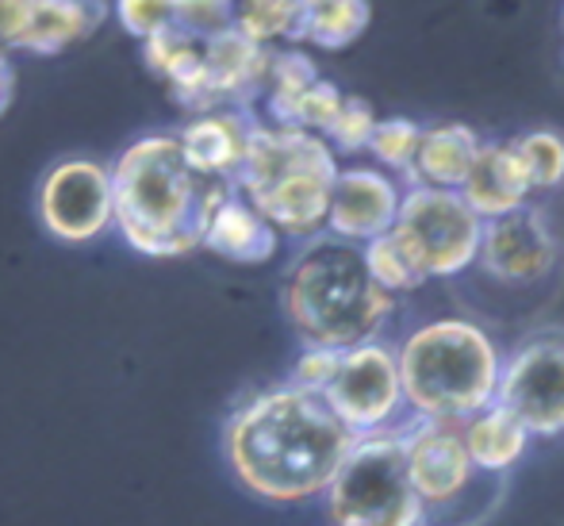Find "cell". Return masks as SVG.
I'll use <instances>...</instances> for the list:
<instances>
[{"instance_id": "6da1fadb", "label": "cell", "mask_w": 564, "mask_h": 526, "mask_svg": "<svg viewBox=\"0 0 564 526\" xmlns=\"http://www.w3.org/2000/svg\"><path fill=\"white\" fill-rule=\"evenodd\" d=\"M349 442L354 434L327 400L296 385L261 393L227 422L230 469L269 504H307L323 496Z\"/></svg>"}, {"instance_id": "7a4b0ae2", "label": "cell", "mask_w": 564, "mask_h": 526, "mask_svg": "<svg viewBox=\"0 0 564 526\" xmlns=\"http://www.w3.org/2000/svg\"><path fill=\"white\" fill-rule=\"evenodd\" d=\"M284 312L304 346L349 350L380 339L395 312V297L369 277L361 246L315 235L289 269Z\"/></svg>"}, {"instance_id": "3957f363", "label": "cell", "mask_w": 564, "mask_h": 526, "mask_svg": "<svg viewBox=\"0 0 564 526\" xmlns=\"http://www.w3.org/2000/svg\"><path fill=\"white\" fill-rule=\"evenodd\" d=\"M403 408L419 419L460 427L496 404L503 350L473 319H431L395 346Z\"/></svg>"}, {"instance_id": "277c9868", "label": "cell", "mask_w": 564, "mask_h": 526, "mask_svg": "<svg viewBox=\"0 0 564 526\" xmlns=\"http://www.w3.org/2000/svg\"><path fill=\"white\" fill-rule=\"evenodd\" d=\"M119 215L142 250H185L200 243L212 215L227 201L219 178L193 170L170 139L139 142L119 165Z\"/></svg>"}, {"instance_id": "5b68a950", "label": "cell", "mask_w": 564, "mask_h": 526, "mask_svg": "<svg viewBox=\"0 0 564 526\" xmlns=\"http://www.w3.org/2000/svg\"><path fill=\"white\" fill-rule=\"evenodd\" d=\"M335 178V150L323 135L300 127H253L238 165L250 208L273 230L296 238H315L327 227Z\"/></svg>"}, {"instance_id": "8992f818", "label": "cell", "mask_w": 564, "mask_h": 526, "mask_svg": "<svg viewBox=\"0 0 564 526\" xmlns=\"http://www.w3.org/2000/svg\"><path fill=\"white\" fill-rule=\"evenodd\" d=\"M323 496L335 526H426L403 465V427L357 434Z\"/></svg>"}, {"instance_id": "52a82bcc", "label": "cell", "mask_w": 564, "mask_h": 526, "mask_svg": "<svg viewBox=\"0 0 564 526\" xmlns=\"http://www.w3.org/2000/svg\"><path fill=\"white\" fill-rule=\"evenodd\" d=\"M392 235L426 281H442V277H460L476 266L484 223L453 189L408 185Z\"/></svg>"}, {"instance_id": "ba28073f", "label": "cell", "mask_w": 564, "mask_h": 526, "mask_svg": "<svg viewBox=\"0 0 564 526\" xmlns=\"http://www.w3.org/2000/svg\"><path fill=\"white\" fill-rule=\"evenodd\" d=\"M496 404L511 411L530 438L564 434V326L527 334L503 357Z\"/></svg>"}, {"instance_id": "9c48e42d", "label": "cell", "mask_w": 564, "mask_h": 526, "mask_svg": "<svg viewBox=\"0 0 564 526\" xmlns=\"http://www.w3.org/2000/svg\"><path fill=\"white\" fill-rule=\"evenodd\" d=\"M319 396L354 438L392 427L403 408L395 346H384L380 339H372L361 342V346L341 350L335 377Z\"/></svg>"}, {"instance_id": "30bf717a", "label": "cell", "mask_w": 564, "mask_h": 526, "mask_svg": "<svg viewBox=\"0 0 564 526\" xmlns=\"http://www.w3.org/2000/svg\"><path fill=\"white\" fill-rule=\"evenodd\" d=\"M561 238L553 235L545 212L519 208L511 215L484 223L476 266L503 285H538L557 269Z\"/></svg>"}, {"instance_id": "8fae6325", "label": "cell", "mask_w": 564, "mask_h": 526, "mask_svg": "<svg viewBox=\"0 0 564 526\" xmlns=\"http://www.w3.org/2000/svg\"><path fill=\"white\" fill-rule=\"evenodd\" d=\"M403 465L415 496L423 500L426 515L431 507L457 504L476 481V469L468 461V450L460 442V427L453 422L419 419L403 427Z\"/></svg>"}, {"instance_id": "7c38bea8", "label": "cell", "mask_w": 564, "mask_h": 526, "mask_svg": "<svg viewBox=\"0 0 564 526\" xmlns=\"http://www.w3.org/2000/svg\"><path fill=\"white\" fill-rule=\"evenodd\" d=\"M400 201H403V185L392 173L377 170V165L338 170L335 189H330L327 230L341 238V243L365 246L392 230Z\"/></svg>"}, {"instance_id": "4fadbf2b", "label": "cell", "mask_w": 564, "mask_h": 526, "mask_svg": "<svg viewBox=\"0 0 564 526\" xmlns=\"http://www.w3.org/2000/svg\"><path fill=\"white\" fill-rule=\"evenodd\" d=\"M460 201L476 212L480 223H491L499 215H511L530 204V181L522 170L519 154L511 142H480L473 170H468L465 185L457 189Z\"/></svg>"}, {"instance_id": "5bb4252c", "label": "cell", "mask_w": 564, "mask_h": 526, "mask_svg": "<svg viewBox=\"0 0 564 526\" xmlns=\"http://www.w3.org/2000/svg\"><path fill=\"white\" fill-rule=\"evenodd\" d=\"M108 185L105 173L93 165H62L51 181H46L43 212L58 235L66 238H89L105 227L108 215Z\"/></svg>"}, {"instance_id": "9a60e30c", "label": "cell", "mask_w": 564, "mask_h": 526, "mask_svg": "<svg viewBox=\"0 0 564 526\" xmlns=\"http://www.w3.org/2000/svg\"><path fill=\"white\" fill-rule=\"evenodd\" d=\"M480 131H473L468 124H434L423 127L419 135L415 162H411L408 185H426V189H453L457 193L465 185L468 170H473L476 154H480Z\"/></svg>"}, {"instance_id": "2e32d148", "label": "cell", "mask_w": 564, "mask_h": 526, "mask_svg": "<svg viewBox=\"0 0 564 526\" xmlns=\"http://www.w3.org/2000/svg\"><path fill=\"white\" fill-rule=\"evenodd\" d=\"M460 442H465L468 461H473L476 473L503 476L522 461V453H527V446H530V430L507 408L488 404V408L476 411L473 419L460 422Z\"/></svg>"}, {"instance_id": "e0dca14e", "label": "cell", "mask_w": 564, "mask_h": 526, "mask_svg": "<svg viewBox=\"0 0 564 526\" xmlns=\"http://www.w3.org/2000/svg\"><path fill=\"white\" fill-rule=\"evenodd\" d=\"M204 238H208L212 250H219L224 258L235 261H265L276 250V230L242 201L219 204V212L212 215Z\"/></svg>"}, {"instance_id": "ac0fdd59", "label": "cell", "mask_w": 564, "mask_h": 526, "mask_svg": "<svg viewBox=\"0 0 564 526\" xmlns=\"http://www.w3.org/2000/svg\"><path fill=\"white\" fill-rule=\"evenodd\" d=\"M253 127H242L230 116H216L196 124L193 131L185 135V158L193 170L208 173V178H219V173H238L246 154V142H250Z\"/></svg>"}, {"instance_id": "d6986e66", "label": "cell", "mask_w": 564, "mask_h": 526, "mask_svg": "<svg viewBox=\"0 0 564 526\" xmlns=\"http://www.w3.org/2000/svg\"><path fill=\"white\" fill-rule=\"evenodd\" d=\"M369 20V0H307L304 35L300 39L323 46V51H346L349 43L365 35Z\"/></svg>"}, {"instance_id": "ffe728a7", "label": "cell", "mask_w": 564, "mask_h": 526, "mask_svg": "<svg viewBox=\"0 0 564 526\" xmlns=\"http://www.w3.org/2000/svg\"><path fill=\"white\" fill-rule=\"evenodd\" d=\"M522 170H527L530 193H553L564 185V135L553 127H534V131L511 139Z\"/></svg>"}, {"instance_id": "44dd1931", "label": "cell", "mask_w": 564, "mask_h": 526, "mask_svg": "<svg viewBox=\"0 0 564 526\" xmlns=\"http://www.w3.org/2000/svg\"><path fill=\"white\" fill-rule=\"evenodd\" d=\"M361 258H365L369 277L388 292V297H403V292H415V289H423V285H426V277L419 273V266L408 258V250L395 243L392 230H388V235H380V238H372V243H365Z\"/></svg>"}, {"instance_id": "7402d4cb", "label": "cell", "mask_w": 564, "mask_h": 526, "mask_svg": "<svg viewBox=\"0 0 564 526\" xmlns=\"http://www.w3.org/2000/svg\"><path fill=\"white\" fill-rule=\"evenodd\" d=\"M419 135H423V127L415 124V119L408 116H392V119H377V127H372V139H369V154L380 162V170L384 173H403L408 178L411 173V162H415V150H419Z\"/></svg>"}, {"instance_id": "603a6c76", "label": "cell", "mask_w": 564, "mask_h": 526, "mask_svg": "<svg viewBox=\"0 0 564 526\" xmlns=\"http://www.w3.org/2000/svg\"><path fill=\"white\" fill-rule=\"evenodd\" d=\"M372 127H377V111H372L369 100L361 97H341V105L330 119V127L323 131L330 150H341V154H357V150L369 147Z\"/></svg>"}, {"instance_id": "cb8c5ba5", "label": "cell", "mask_w": 564, "mask_h": 526, "mask_svg": "<svg viewBox=\"0 0 564 526\" xmlns=\"http://www.w3.org/2000/svg\"><path fill=\"white\" fill-rule=\"evenodd\" d=\"M338 357H341V350L307 346L304 354H300L296 369H292V385H296V388H304V393H315V396H319L323 388L330 385V377H335V369H338Z\"/></svg>"}, {"instance_id": "d4e9b609", "label": "cell", "mask_w": 564, "mask_h": 526, "mask_svg": "<svg viewBox=\"0 0 564 526\" xmlns=\"http://www.w3.org/2000/svg\"><path fill=\"white\" fill-rule=\"evenodd\" d=\"M561 28H564V12H561Z\"/></svg>"}]
</instances>
